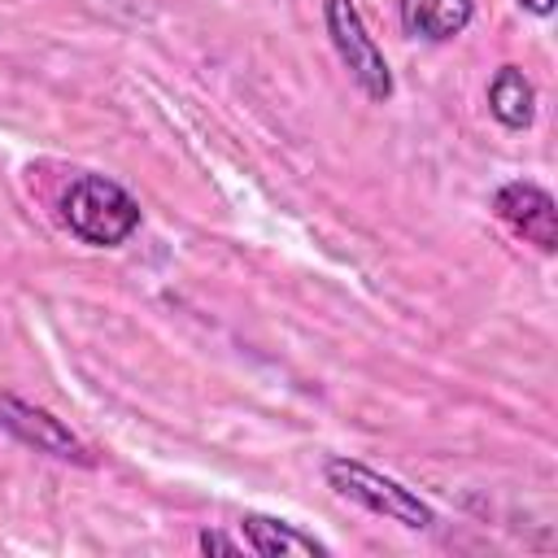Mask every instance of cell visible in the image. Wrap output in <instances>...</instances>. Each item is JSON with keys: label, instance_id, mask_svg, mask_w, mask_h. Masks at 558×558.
<instances>
[{"label": "cell", "instance_id": "8", "mask_svg": "<svg viewBox=\"0 0 558 558\" xmlns=\"http://www.w3.org/2000/svg\"><path fill=\"white\" fill-rule=\"evenodd\" d=\"M488 113L501 126H510V131H523L532 122V113H536V87H532V78L519 65H501L493 74V83H488Z\"/></svg>", "mask_w": 558, "mask_h": 558}, {"label": "cell", "instance_id": "4", "mask_svg": "<svg viewBox=\"0 0 558 558\" xmlns=\"http://www.w3.org/2000/svg\"><path fill=\"white\" fill-rule=\"evenodd\" d=\"M0 427H4L9 436H17L22 445H31V449L48 453V458L83 462V466L92 462V458H87V449H83V440H78L61 418H52L48 410L26 405V401H17V397H9V392H0Z\"/></svg>", "mask_w": 558, "mask_h": 558}, {"label": "cell", "instance_id": "9", "mask_svg": "<svg viewBox=\"0 0 558 558\" xmlns=\"http://www.w3.org/2000/svg\"><path fill=\"white\" fill-rule=\"evenodd\" d=\"M201 549L205 554H240L244 545L231 541V536H222V532H201Z\"/></svg>", "mask_w": 558, "mask_h": 558}, {"label": "cell", "instance_id": "3", "mask_svg": "<svg viewBox=\"0 0 558 558\" xmlns=\"http://www.w3.org/2000/svg\"><path fill=\"white\" fill-rule=\"evenodd\" d=\"M327 35L344 61V70L357 78V87L371 96V100H388L392 96V70L379 52V44L371 39L362 13L353 9V0H327Z\"/></svg>", "mask_w": 558, "mask_h": 558}, {"label": "cell", "instance_id": "1", "mask_svg": "<svg viewBox=\"0 0 558 558\" xmlns=\"http://www.w3.org/2000/svg\"><path fill=\"white\" fill-rule=\"evenodd\" d=\"M61 218L83 244L113 248L140 227V205L122 183L105 174H78L61 196Z\"/></svg>", "mask_w": 558, "mask_h": 558}, {"label": "cell", "instance_id": "2", "mask_svg": "<svg viewBox=\"0 0 558 558\" xmlns=\"http://www.w3.org/2000/svg\"><path fill=\"white\" fill-rule=\"evenodd\" d=\"M323 475H327V484H331L340 497H349V501L366 506L371 514H384V519L405 523V527H418V532L436 523L432 506H427V501H418V493H410V488H405V484H397L392 475L371 471V466H366V462H357V458H327Z\"/></svg>", "mask_w": 558, "mask_h": 558}, {"label": "cell", "instance_id": "7", "mask_svg": "<svg viewBox=\"0 0 558 558\" xmlns=\"http://www.w3.org/2000/svg\"><path fill=\"white\" fill-rule=\"evenodd\" d=\"M475 0H401V22L418 39H453L466 31Z\"/></svg>", "mask_w": 558, "mask_h": 558}, {"label": "cell", "instance_id": "5", "mask_svg": "<svg viewBox=\"0 0 558 558\" xmlns=\"http://www.w3.org/2000/svg\"><path fill=\"white\" fill-rule=\"evenodd\" d=\"M493 209L501 214V222H510L541 253H554L558 248V209H554V196L545 187H536L527 179L501 183L497 196H493Z\"/></svg>", "mask_w": 558, "mask_h": 558}, {"label": "cell", "instance_id": "10", "mask_svg": "<svg viewBox=\"0 0 558 558\" xmlns=\"http://www.w3.org/2000/svg\"><path fill=\"white\" fill-rule=\"evenodd\" d=\"M527 13H536V17H545V13H554V0H519Z\"/></svg>", "mask_w": 558, "mask_h": 558}, {"label": "cell", "instance_id": "6", "mask_svg": "<svg viewBox=\"0 0 558 558\" xmlns=\"http://www.w3.org/2000/svg\"><path fill=\"white\" fill-rule=\"evenodd\" d=\"M240 527H244V549H253L262 558H283V554H314V558H323L327 554L323 541H314L310 532H301V527H292L283 519H270V514H244Z\"/></svg>", "mask_w": 558, "mask_h": 558}]
</instances>
